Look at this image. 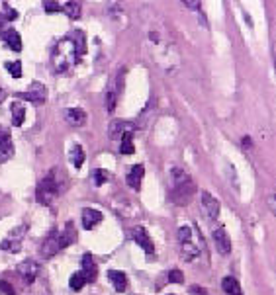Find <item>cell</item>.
Masks as SVG:
<instances>
[{"label":"cell","mask_w":276,"mask_h":295,"mask_svg":"<svg viewBox=\"0 0 276 295\" xmlns=\"http://www.w3.org/2000/svg\"><path fill=\"white\" fill-rule=\"evenodd\" d=\"M59 250H61L59 233H57V231H51V233L45 237L43 244H41V256H43V258H51V256H55Z\"/></svg>","instance_id":"obj_6"},{"label":"cell","mask_w":276,"mask_h":295,"mask_svg":"<svg viewBox=\"0 0 276 295\" xmlns=\"http://www.w3.org/2000/svg\"><path fill=\"white\" fill-rule=\"evenodd\" d=\"M133 240L147 252V254H153L155 252V244H153V240L149 237L147 229H143V227H135L133 229Z\"/></svg>","instance_id":"obj_9"},{"label":"cell","mask_w":276,"mask_h":295,"mask_svg":"<svg viewBox=\"0 0 276 295\" xmlns=\"http://www.w3.org/2000/svg\"><path fill=\"white\" fill-rule=\"evenodd\" d=\"M202 205H204V211H206V215L212 219V221H216L218 219V215H220V202L210 194V192H202Z\"/></svg>","instance_id":"obj_8"},{"label":"cell","mask_w":276,"mask_h":295,"mask_svg":"<svg viewBox=\"0 0 276 295\" xmlns=\"http://www.w3.org/2000/svg\"><path fill=\"white\" fill-rule=\"evenodd\" d=\"M2 39L6 41V45H8L12 51H16V53L22 51V37H20V34L14 28H8V30L2 34Z\"/></svg>","instance_id":"obj_16"},{"label":"cell","mask_w":276,"mask_h":295,"mask_svg":"<svg viewBox=\"0 0 276 295\" xmlns=\"http://www.w3.org/2000/svg\"><path fill=\"white\" fill-rule=\"evenodd\" d=\"M14 157V143H12V135L6 125H0V161L6 163Z\"/></svg>","instance_id":"obj_4"},{"label":"cell","mask_w":276,"mask_h":295,"mask_svg":"<svg viewBox=\"0 0 276 295\" xmlns=\"http://www.w3.org/2000/svg\"><path fill=\"white\" fill-rule=\"evenodd\" d=\"M143 174H145V168L143 165H135L131 170H129L128 178H126V182L131 190H139L141 188V180H143Z\"/></svg>","instance_id":"obj_14"},{"label":"cell","mask_w":276,"mask_h":295,"mask_svg":"<svg viewBox=\"0 0 276 295\" xmlns=\"http://www.w3.org/2000/svg\"><path fill=\"white\" fill-rule=\"evenodd\" d=\"M65 119H67L71 125L80 127V125L86 123V113H84V110H80V108H69V110L65 111Z\"/></svg>","instance_id":"obj_17"},{"label":"cell","mask_w":276,"mask_h":295,"mask_svg":"<svg viewBox=\"0 0 276 295\" xmlns=\"http://www.w3.org/2000/svg\"><path fill=\"white\" fill-rule=\"evenodd\" d=\"M200 254V250L192 244V242H184L182 244V260H186V262H192V260L196 258Z\"/></svg>","instance_id":"obj_24"},{"label":"cell","mask_w":276,"mask_h":295,"mask_svg":"<svg viewBox=\"0 0 276 295\" xmlns=\"http://www.w3.org/2000/svg\"><path fill=\"white\" fill-rule=\"evenodd\" d=\"M184 4H186L188 8H194V10H198V8H200V2H198V0H192V2H184Z\"/></svg>","instance_id":"obj_35"},{"label":"cell","mask_w":276,"mask_h":295,"mask_svg":"<svg viewBox=\"0 0 276 295\" xmlns=\"http://www.w3.org/2000/svg\"><path fill=\"white\" fill-rule=\"evenodd\" d=\"M172 180H174L172 200L178 203V205H184V203L192 198V194L196 192V186H194V182L186 176V172L180 170V168H172Z\"/></svg>","instance_id":"obj_2"},{"label":"cell","mask_w":276,"mask_h":295,"mask_svg":"<svg viewBox=\"0 0 276 295\" xmlns=\"http://www.w3.org/2000/svg\"><path fill=\"white\" fill-rule=\"evenodd\" d=\"M16 96L22 98V100L32 102V104H43V102H45V86H43L41 82H34V84H30L28 90L18 92Z\"/></svg>","instance_id":"obj_5"},{"label":"cell","mask_w":276,"mask_h":295,"mask_svg":"<svg viewBox=\"0 0 276 295\" xmlns=\"http://www.w3.org/2000/svg\"><path fill=\"white\" fill-rule=\"evenodd\" d=\"M80 276L84 277L86 283H92L96 276H98V268H96V262L92 258V254H84L82 256V264H80Z\"/></svg>","instance_id":"obj_7"},{"label":"cell","mask_w":276,"mask_h":295,"mask_svg":"<svg viewBox=\"0 0 276 295\" xmlns=\"http://www.w3.org/2000/svg\"><path fill=\"white\" fill-rule=\"evenodd\" d=\"M188 293L190 295H210L204 287H200V285H192V287L188 289Z\"/></svg>","instance_id":"obj_34"},{"label":"cell","mask_w":276,"mask_h":295,"mask_svg":"<svg viewBox=\"0 0 276 295\" xmlns=\"http://www.w3.org/2000/svg\"><path fill=\"white\" fill-rule=\"evenodd\" d=\"M74 240H76V231H74L73 225L69 223V225H67V229L59 233V244H61V248H65V246L73 244Z\"/></svg>","instance_id":"obj_19"},{"label":"cell","mask_w":276,"mask_h":295,"mask_svg":"<svg viewBox=\"0 0 276 295\" xmlns=\"http://www.w3.org/2000/svg\"><path fill=\"white\" fill-rule=\"evenodd\" d=\"M110 178H112L110 172H108V170H104V168H96V170L92 172V180H94V184H96V186L106 184Z\"/></svg>","instance_id":"obj_26"},{"label":"cell","mask_w":276,"mask_h":295,"mask_svg":"<svg viewBox=\"0 0 276 295\" xmlns=\"http://www.w3.org/2000/svg\"><path fill=\"white\" fill-rule=\"evenodd\" d=\"M84 51H86V45H84L82 32H73V36L61 39L55 45V49L51 53L53 69L57 73H67L69 69H73L78 57L84 55Z\"/></svg>","instance_id":"obj_1"},{"label":"cell","mask_w":276,"mask_h":295,"mask_svg":"<svg viewBox=\"0 0 276 295\" xmlns=\"http://www.w3.org/2000/svg\"><path fill=\"white\" fill-rule=\"evenodd\" d=\"M69 159H71L73 166L80 168V166L84 165V159H86V155H84V149L80 147V145H73V147H71V153H69Z\"/></svg>","instance_id":"obj_21"},{"label":"cell","mask_w":276,"mask_h":295,"mask_svg":"<svg viewBox=\"0 0 276 295\" xmlns=\"http://www.w3.org/2000/svg\"><path fill=\"white\" fill-rule=\"evenodd\" d=\"M43 8H45V12H49V14H55V12H61V4H57V2H45L43 4Z\"/></svg>","instance_id":"obj_32"},{"label":"cell","mask_w":276,"mask_h":295,"mask_svg":"<svg viewBox=\"0 0 276 295\" xmlns=\"http://www.w3.org/2000/svg\"><path fill=\"white\" fill-rule=\"evenodd\" d=\"M20 246H22V242L16 240L14 235H10L8 239H4L2 242H0V248H2V250H10V252H18Z\"/></svg>","instance_id":"obj_25"},{"label":"cell","mask_w":276,"mask_h":295,"mask_svg":"<svg viewBox=\"0 0 276 295\" xmlns=\"http://www.w3.org/2000/svg\"><path fill=\"white\" fill-rule=\"evenodd\" d=\"M221 287H223V291L227 295H243V289H241L239 281L231 276H225L221 279Z\"/></svg>","instance_id":"obj_18"},{"label":"cell","mask_w":276,"mask_h":295,"mask_svg":"<svg viewBox=\"0 0 276 295\" xmlns=\"http://www.w3.org/2000/svg\"><path fill=\"white\" fill-rule=\"evenodd\" d=\"M10 110H12V123H14L16 127H20V125L24 123V119H26V108H24V104L16 100V102L12 104Z\"/></svg>","instance_id":"obj_20"},{"label":"cell","mask_w":276,"mask_h":295,"mask_svg":"<svg viewBox=\"0 0 276 295\" xmlns=\"http://www.w3.org/2000/svg\"><path fill=\"white\" fill-rule=\"evenodd\" d=\"M243 147L245 149L251 147V139H249V137H243Z\"/></svg>","instance_id":"obj_36"},{"label":"cell","mask_w":276,"mask_h":295,"mask_svg":"<svg viewBox=\"0 0 276 295\" xmlns=\"http://www.w3.org/2000/svg\"><path fill=\"white\" fill-rule=\"evenodd\" d=\"M116 104H118V90L110 88V90L106 92V108H108L110 113L116 110Z\"/></svg>","instance_id":"obj_28"},{"label":"cell","mask_w":276,"mask_h":295,"mask_svg":"<svg viewBox=\"0 0 276 295\" xmlns=\"http://www.w3.org/2000/svg\"><path fill=\"white\" fill-rule=\"evenodd\" d=\"M80 10H82V8H80V2H74V0L67 2L65 6H61V12H65L71 20L80 18Z\"/></svg>","instance_id":"obj_23"},{"label":"cell","mask_w":276,"mask_h":295,"mask_svg":"<svg viewBox=\"0 0 276 295\" xmlns=\"http://www.w3.org/2000/svg\"><path fill=\"white\" fill-rule=\"evenodd\" d=\"M57 194H59V184H57L55 176L49 174V176H45V178L39 182V186H37L36 200L39 203H43V205H49V203L55 200Z\"/></svg>","instance_id":"obj_3"},{"label":"cell","mask_w":276,"mask_h":295,"mask_svg":"<svg viewBox=\"0 0 276 295\" xmlns=\"http://www.w3.org/2000/svg\"><path fill=\"white\" fill-rule=\"evenodd\" d=\"M126 131H133V123L126 121V119H114L110 125H108V135L112 139H122V135Z\"/></svg>","instance_id":"obj_12"},{"label":"cell","mask_w":276,"mask_h":295,"mask_svg":"<svg viewBox=\"0 0 276 295\" xmlns=\"http://www.w3.org/2000/svg\"><path fill=\"white\" fill-rule=\"evenodd\" d=\"M214 242H216L218 252L225 254V256L231 252V239H229V235H227L225 229H218V231L214 233Z\"/></svg>","instance_id":"obj_13"},{"label":"cell","mask_w":276,"mask_h":295,"mask_svg":"<svg viewBox=\"0 0 276 295\" xmlns=\"http://www.w3.org/2000/svg\"><path fill=\"white\" fill-rule=\"evenodd\" d=\"M190 237H192V233H190V227H180L178 229V240L180 242H190Z\"/></svg>","instance_id":"obj_31"},{"label":"cell","mask_w":276,"mask_h":295,"mask_svg":"<svg viewBox=\"0 0 276 295\" xmlns=\"http://www.w3.org/2000/svg\"><path fill=\"white\" fill-rule=\"evenodd\" d=\"M0 293H4V295H14V289H12V285H10L8 281L0 279Z\"/></svg>","instance_id":"obj_33"},{"label":"cell","mask_w":276,"mask_h":295,"mask_svg":"<svg viewBox=\"0 0 276 295\" xmlns=\"http://www.w3.org/2000/svg\"><path fill=\"white\" fill-rule=\"evenodd\" d=\"M133 131H126L124 135H122V145H120V153L122 155H133Z\"/></svg>","instance_id":"obj_22"},{"label":"cell","mask_w":276,"mask_h":295,"mask_svg":"<svg viewBox=\"0 0 276 295\" xmlns=\"http://www.w3.org/2000/svg\"><path fill=\"white\" fill-rule=\"evenodd\" d=\"M102 219H104V215H102L100 211H96V209H92V207H84V209H82V227H84L86 231H90L96 225H100Z\"/></svg>","instance_id":"obj_11"},{"label":"cell","mask_w":276,"mask_h":295,"mask_svg":"<svg viewBox=\"0 0 276 295\" xmlns=\"http://www.w3.org/2000/svg\"><path fill=\"white\" fill-rule=\"evenodd\" d=\"M6 71L12 74L14 78H20V76H22V63H16V61H8V63H6Z\"/></svg>","instance_id":"obj_29"},{"label":"cell","mask_w":276,"mask_h":295,"mask_svg":"<svg viewBox=\"0 0 276 295\" xmlns=\"http://www.w3.org/2000/svg\"><path fill=\"white\" fill-rule=\"evenodd\" d=\"M108 279L112 281V285L116 287V291L124 293L128 289V276L120 270H108Z\"/></svg>","instance_id":"obj_15"},{"label":"cell","mask_w":276,"mask_h":295,"mask_svg":"<svg viewBox=\"0 0 276 295\" xmlns=\"http://www.w3.org/2000/svg\"><path fill=\"white\" fill-rule=\"evenodd\" d=\"M84 283H86V281H84V277L80 276V272L73 274L71 279H69V285H71V289H73V291H80V289L84 287Z\"/></svg>","instance_id":"obj_27"},{"label":"cell","mask_w":276,"mask_h":295,"mask_svg":"<svg viewBox=\"0 0 276 295\" xmlns=\"http://www.w3.org/2000/svg\"><path fill=\"white\" fill-rule=\"evenodd\" d=\"M37 272H39V266H37V262H34V260H24L18 266V274L24 277L26 283H34Z\"/></svg>","instance_id":"obj_10"},{"label":"cell","mask_w":276,"mask_h":295,"mask_svg":"<svg viewBox=\"0 0 276 295\" xmlns=\"http://www.w3.org/2000/svg\"><path fill=\"white\" fill-rule=\"evenodd\" d=\"M168 281L170 283H184V274L180 270H170L168 272Z\"/></svg>","instance_id":"obj_30"}]
</instances>
